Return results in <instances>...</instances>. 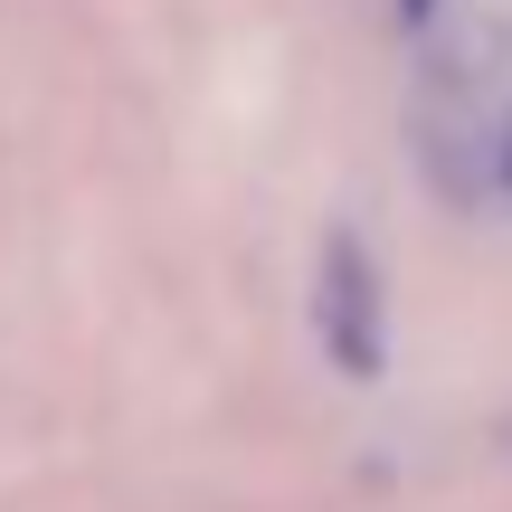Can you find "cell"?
I'll return each mask as SVG.
<instances>
[{
	"mask_svg": "<svg viewBox=\"0 0 512 512\" xmlns=\"http://www.w3.org/2000/svg\"><path fill=\"white\" fill-rule=\"evenodd\" d=\"M313 323L342 380H380L389 361V304H380V266H370L361 228H332L323 238V285H313Z\"/></svg>",
	"mask_w": 512,
	"mask_h": 512,
	"instance_id": "cell-1",
	"label": "cell"
},
{
	"mask_svg": "<svg viewBox=\"0 0 512 512\" xmlns=\"http://www.w3.org/2000/svg\"><path fill=\"white\" fill-rule=\"evenodd\" d=\"M408 10H427V0H408Z\"/></svg>",
	"mask_w": 512,
	"mask_h": 512,
	"instance_id": "cell-2",
	"label": "cell"
}]
</instances>
